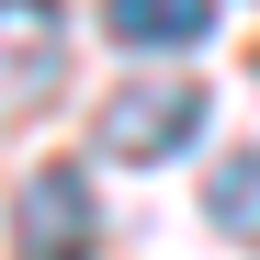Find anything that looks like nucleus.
Instances as JSON below:
<instances>
[{"mask_svg":"<svg viewBox=\"0 0 260 260\" xmlns=\"http://www.w3.org/2000/svg\"><path fill=\"white\" fill-rule=\"evenodd\" d=\"M204 136V79H136V91H113L102 102V158H124V170H158V158H181Z\"/></svg>","mask_w":260,"mask_h":260,"instance_id":"obj_1","label":"nucleus"},{"mask_svg":"<svg viewBox=\"0 0 260 260\" xmlns=\"http://www.w3.org/2000/svg\"><path fill=\"white\" fill-rule=\"evenodd\" d=\"M12 238H23V260H91L102 249V204H91V181H79V158H57V170L23 181Z\"/></svg>","mask_w":260,"mask_h":260,"instance_id":"obj_2","label":"nucleus"},{"mask_svg":"<svg viewBox=\"0 0 260 260\" xmlns=\"http://www.w3.org/2000/svg\"><path fill=\"white\" fill-rule=\"evenodd\" d=\"M57 46H68V12H57V0H0V102L46 91Z\"/></svg>","mask_w":260,"mask_h":260,"instance_id":"obj_3","label":"nucleus"},{"mask_svg":"<svg viewBox=\"0 0 260 260\" xmlns=\"http://www.w3.org/2000/svg\"><path fill=\"white\" fill-rule=\"evenodd\" d=\"M102 34L124 57H192L215 34V0H102Z\"/></svg>","mask_w":260,"mask_h":260,"instance_id":"obj_4","label":"nucleus"},{"mask_svg":"<svg viewBox=\"0 0 260 260\" xmlns=\"http://www.w3.org/2000/svg\"><path fill=\"white\" fill-rule=\"evenodd\" d=\"M204 226H226L238 249H260V147H238V158L204 170Z\"/></svg>","mask_w":260,"mask_h":260,"instance_id":"obj_5","label":"nucleus"}]
</instances>
